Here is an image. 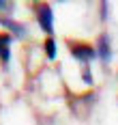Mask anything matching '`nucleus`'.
<instances>
[{
	"instance_id": "obj_5",
	"label": "nucleus",
	"mask_w": 118,
	"mask_h": 125,
	"mask_svg": "<svg viewBox=\"0 0 118 125\" xmlns=\"http://www.w3.org/2000/svg\"><path fill=\"white\" fill-rule=\"evenodd\" d=\"M45 52H47L50 58H56V43H54V39H47L45 41Z\"/></svg>"
},
{
	"instance_id": "obj_4",
	"label": "nucleus",
	"mask_w": 118,
	"mask_h": 125,
	"mask_svg": "<svg viewBox=\"0 0 118 125\" xmlns=\"http://www.w3.org/2000/svg\"><path fill=\"white\" fill-rule=\"evenodd\" d=\"M99 54L103 61H110V43H107V37L99 39Z\"/></svg>"
},
{
	"instance_id": "obj_2",
	"label": "nucleus",
	"mask_w": 118,
	"mask_h": 125,
	"mask_svg": "<svg viewBox=\"0 0 118 125\" xmlns=\"http://www.w3.org/2000/svg\"><path fill=\"white\" fill-rule=\"evenodd\" d=\"M39 24L45 32H52V9L47 4H43L39 9Z\"/></svg>"
},
{
	"instance_id": "obj_1",
	"label": "nucleus",
	"mask_w": 118,
	"mask_h": 125,
	"mask_svg": "<svg viewBox=\"0 0 118 125\" xmlns=\"http://www.w3.org/2000/svg\"><path fill=\"white\" fill-rule=\"evenodd\" d=\"M71 52H73V56L77 58V61H84L88 62L90 58H94V50H92L90 45H82V43H71Z\"/></svg>"
},
{
	"instance_id": "obj_3",
	"label": "nucleus",
	"mask_w": 118,
	"mask_h": 125,
	"mask_svg": "<svg viewBox=\"0 0 118 125\" xmlns=\"http://www.w3.org/2000/svg\"><path fill=\"white\" fill-rule=\"evenodd\" d=\"M9 43H11V37L9 35H0V56H2V62L4 65L9 62Z\"/></svg>"
}]
</instances>
